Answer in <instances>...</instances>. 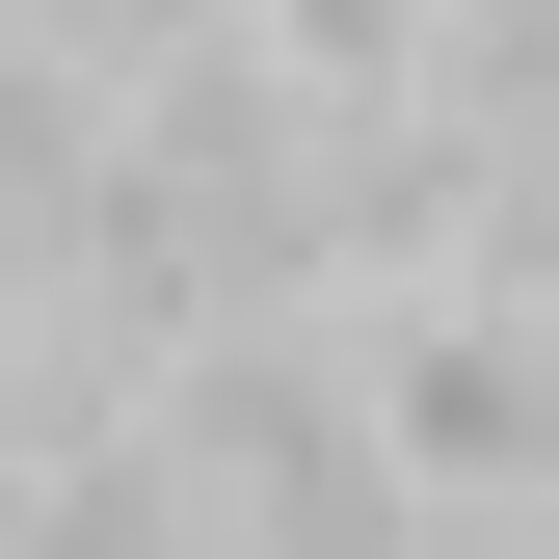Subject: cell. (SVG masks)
Wrapping results in <instances>:
<instances>
[{
	"label": "cell",
	"instance_id": "7a4b0ae2",
	"mask_svg": "<svg viewBox=\"0 0 559 559\" xmlns=\"http://www.w3.org/2000/svg\"><path fill=\"white\" fill-rule=\"evenodd\" d=\"M240 27H266L294 107H427L453 81V0H240Z\"/></svg>",
	"mask_w": 559,
	"mask_h": 559
},
{
	"label": "cell",
	"instance_id": "3957f363",
	"mask_svg": "<svg viewBox=\"0 0 559 559\" xmlns=\"http://www.w3.org/2000/svg\"><path fill=\"white\" fill-rule=\"evenodd\" d=\"M214 27H240V0H27V53H53L81 107H133V81H187Z\"/></svg>",
	"mask_w": 559,
	"mask_h": 559
},
{
	"label": "cell",
	"instance_id": "6da1fadb",
	"mask_svg": "<svg viewBox=\"0 0 559 559\" xmlns=\"http://www.w3.org/2000/svg\"><path fill=\"white\" fill-rule=\"evenodd\" d=\"M346 373H373V453L427 479V507H559V320L533 294H373L346 320Z\"/></svg>",
	"mask_w": 559,
	"mask_h": 559
}]
</instances>
